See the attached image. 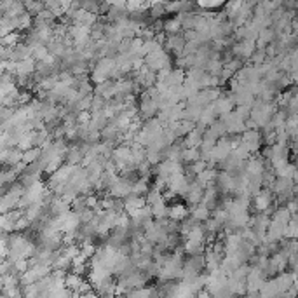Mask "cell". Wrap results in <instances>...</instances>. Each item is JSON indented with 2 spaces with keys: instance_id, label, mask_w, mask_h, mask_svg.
<instances>
[{
  "instance_id": "7a4b0ae2",
  "label": "cell",
  "mask_w": 298,
  "mask_h": 298,
  "mask_svg": "<svg viewBox=\"0 0 298 298\" xmlns=\"http://www.w3.org/2000/svg\"><path fill=\"white\" fill-rule=\"evenodd\" d=\"M188 214V209L181 204H173V206H168V216L175 222H183Z\"/></svg>"
},
{
  "instance_id": "3957f363",
  "label": "cell",
  "mask_w": 298,
  "mask_h": 298,
  "mask_svg": "<svg viewBox=\"0 0 298 298\" xmlns=\"http://www.w3.org/2000/svg\"><path fill=\"white\" fill-rule=\"evenodd\" d=\"M164 33L171 35V33H180L181 31V21L180 18H171V19H166L164 23H162V28Z\"/></svg>"
},
{
  "instance_id": "277c9868",
  "label": "cell",
  "mask_w": 298,
  "mask_h": 298,
  "mask_svg": "<svg viewBox=\"0 0 298 298\" xmlns=\"http://www.w3.org/2000/svg\"><path fill=\"white\" fill-rule=\"evenodd\" d=\"M192 218H194V220H197L199 223L204 222V220H208V218H209V209H208L203 203L195 204L194 211H192Z\"/></svg>"
},
{
  "instance_id": "6da1fadb",
  "label": "cell",
  "mask_w": 298,
  "mask_h": 298,
  "mask_svg": "<svg viewBox=\"0 0 298 298\" xmlns=\"http://www.w3.org/2000/svg\"><path fill=\"white\" fill-rule=\"evenodd\" d=\"M31 53H30V47L27 46V44H14V46L11 47V51H9V60L14 63L18 61H23V60H27V58H30Z\"/></svg>"
}]
</instances>
